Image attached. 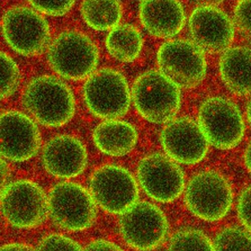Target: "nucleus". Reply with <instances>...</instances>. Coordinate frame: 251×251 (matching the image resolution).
<instances>
[{"label": "nucleus", "mask_w": 251, "mask_h": 251, "mask_svg": "<svg viewBox=\"0 0 251 251\" xmlns=\"http://www.w3.org/2000/svg\"><path fill=\"white\" fill-rule=\"evenodd\" d=\"M140 16L143 25L149 32L163 38L178 34L185 23L183 7L176 1H143Z\"/></svg>", "instance_id": "nucleus-18"}, {"label": "nucleus", "mask_w": 251, "mask_h": 251, "mask_svg": "<svg viewBox=\"0 0 251 251\" xmlns=\"http://www.w3.org/2000/svg\"><path fill=\"white\" fill-rule=\"evenodd\" d=\"M2 30L10 48L23 55L40 54L50 44V25L33 8L25 6L9 8L2 18Z\"/></svg>", "instance_id": "nucleus-4"}, {"label": "nucleus", "mask_w": 251, "mask_h": 251, "mask_svg": "<svg viewBox=\"0 0 251 251\" xmlns=\"http://www.w3.org/2000/svg\"><path fill=\"white\" fill-rule=\"evenodd\" d=\"M37 251H85L72 239L53 234L46 237L39 244Z\"/></svg>", "instance_id": "nucleus-26"}, {"label": "nucleus", "mask_w": 251, "mask_h": 251, "mask_svg": "<svg viewBox=\"0 0 251 251\" xmlns=\"http://www.w3.org/2000/svg\"><path fill=\"white\" fill-rule=\"evenodd\" d=\"M215 251H251V235L237 227H228L217 235Z\"/></svg>", "instance_id": "nucleus-24"}, {"label": "nucleus", "mask_w": 251, "mask_h": 251, "mask_svg": "<svg viewBox=\"0 0 251 251\" xmlns=\"http://www.w3.org/2000/svg\"><path fill=\"white\" fill-rule=\"evenodd\" d=\"M132 95L139 114L154 123L171 121L180 106L179 88L160 71H149L139 76Z\"/></svg>", "instance_id": "nucleus-3"}, {"label": "nucleus", "mask_w": 251, "mask_h": 251, "mask_svg": "<svg viewBox=\"0 0 251 251\" xmlns=\"http://www.w3.org/2000/svg\"><path fill=\"white\" fill-rule=\"evenodd\" d=\"M161 142L168 156L183 164L199 162L208 150V142L199 124L187 118L176 119L167 125Z\"/></svg>", "instance_id": "nucleus-16"}, {"label": "nucleus", "mask_w": 251, "mask_h": 251, "mask_svg": "<svg viewBox=\"0 0 251 251\" xmlns=\"http://www.w3.org/2000/svg\"><path fill=\"white\" fill-rule=\"evenodd\" d=\"M235 25L245 38L251 41V0L240 1L234 13Z\"/></svg>", "instance_id": "nucleus-28"}, {"label": "nucleus", "mask_w": 251, "mask_h": 251, "mask_svg": "<svg viewBox=\"0 0 251 251\" xmlns=\"http://www.w3.org/2000/svg\"><path fill=\"white\" fill-rule=\"evenodd\" d=\"M185 200L188 208L196 216L214 222L226 215L233 196L231 187L221 175L206 171L195 176L188 183Z\"/></svg>", "instance_id": "nucleus-10"}, {"label": "nucleus", "mask_w": 251, "mask_h": 251, "mask_svg": "<svg viewBox=\"0 0 251 251\" xmlns=\"http://www.w3.org/2000/svg\"><path fill=\"white\" fill-rule=\"evenodd\" d=\"M87 107L96 116L112 120L125 115L130 103L126 80L118 72L110 69L95 71L83 87Z\"/></svg>", "instance_id": "nucleus-6"}, {"label": "nucleus", "mask_w": 251, "mask_h": 251, "mask_svg": "<svg viewBox=\"0 0 251 251\" xmlns=\"http://www.w3.org/2000/svg\"><path fill=\"white\" fill-rule=\"evenodd\" d=\"M198 124L208 143L221 150L235 148L245 131L239 108L233 101L222 97L209 99L203 103Z\"/></svg>", "instance_id": "nucleus-8"}, {"label": "nucleus", "mask_w": 251, "mask_h": 251, "mask_svg": "<svg viewBox=\"0 0 251 251\" xmlns=\"http://www.w3.org/2000/svg\"><path fill=\"white\" fill-rule=\"evenodd\" d=\"M22 100L26 111L46 127L62 126L72 119L75 111V99L70 88L52 75L32 78L23 91Z\"/></svg>", "instance_id": "nucleus-1"}, {"label": "nucleus", "mask_w": 251, "mask_h": 251, "mask_svg": "<svg viewBox=\"0 0 251 251\" xmlns=\"http://www.w3.org/2000/svg\"><path fill=\"white\" fill-rule=\"evenodd\" d=\"M5 162L1 160V180L2 182L4 181V178L6 176L7 167Z\"/></svg>", "instance_id": "nucleus-33"}, {"label": "nucleus", "mask_w": 251, "mask_h": 251, "mask_svg": "<svg viewBox=\"0 0 251 251\" xmlns=\"http://www.w3.org/2000/svg\"><path fill=\"white\" fill-rule=\"evenodd\" d=\"M1 98L7 99L17 90L20 81V73L13 59L1 52Z\"/></svg>", "instance_id": "nucleus-25"}, {"label": "nucleus", "mask_w": 251, "mask_h": 251, "mask_svg": "<svg viewBox=\"0 0 251 251\" xmlns=\"http://www.w3.org/2000/svg\"><path fill=\"white\" fill-rule=\"evenodd\" d=\"M238 212L244 226L251 232V186L241 194L238 204Z\"/></svg>", "instance_id": "nucleus-29"}, {"label": "nucleus", "mask_w": 251, "mask_h": 251, "mask_svg": "<svg viewBox=\"0 0 251 251\" xmlns=\"http://www.w3.org/2000/svg\"><path fill=\"white\" fill-rule=\"evenodd\" d=\"M168 251H215L214 245L202 233L184 229L172 238Z\"/></svg>", "instance_id": "nucleus-23"}, {"label": "nucleus", "mask_w": 251, "mask_h": 251, "mask_svg": "<svg viewBox=\"0 0 251 251\" xmlns=\"http://www.w3.org/2000/svg\"><path fill=\"white\" fill-rule=\"evenodd\" d=\"M160 72L179 88L190 89L201 82L206 72L202 50L190 41L166 42L158 53Z\"/></svg>", "instance_id": "nucleus-9"}, {"label": "nucleus", "mask_w": 251, "mask_h": 251, "mask_svg": "<svg viewBox=\"0 0 251 251\" xmlns=\"http://www.w3.org/2000/svg\"><path fill=\"white\" fill-rule=\"evenodd\" d=\"M36 11L52 16H60L69 12L75 4V1H29Z\"/></svg>", "instance_id": "nucleus-27"}, {"label": "nucleus", "mask_w": 251, "mask_h": 251, "mask_svg": "<svg viewBox=\"0 0 251 251\" xmlns=\"http://www.w3.org/2000/svg\"><path fill=\"white\" fill-rule=\"evenodd\" d=\"M120 226L123 238L130 246L149 251L159 246L168 231L162 212L148 202H136L122 214Z\"/></svg>", "instance_id": "nucleus-12"}, {"label": "nucleus", "mask_w": 251, "mask_h": 251, "mask_svg": "<svg viewBox=\"0 0 251 251\" xmlns=\"http://www.w3.org/2000/svg\"><path fill=\"white\" fill-rule=\"evenodd\" d=\"M138 176L144 191L160 202H170L181 194L184 185L183 174L169 156L154 154L140 162Z\"/></svg>", "instance_id": "nucleus-13"}, {"label": "nucleus", "mask_w": 251, "mask_h": 251, "mask_svg": "<svg viewBox=\"0 0 251 251\" xmlns=\"http://www.w3.org/2000/svg\"><path fill=\"white\" fill-rule=\"evenodd\" d=\"M219 67L221 77L230 90L239 95H251V49H227L221 57Z\"/></svg>", "instance_id": "nucleus-19"}, {"label": "nucleus", "mask_w": 251, "mask_h": 251, "mask_svg": "<svg viewBox=\"0 0 251 251\" xmlns=\"http://www.w3.org/2000/svg\"><path fill=\"white\" fill-rule=\"evenodd\" d=\"M245 161L247 169L251 175V143L248 146L245 152Z\"/></svg>", "instance_id": "nucleus-32"}, {"label": "nucleus", "mask_w": 251, "mask_h": 251, "mask_svg": "<svg viewBox=\"0 0 251 251\" xmlns=\"http://www.w3.org/2000/svg\"><path fill=\"white\" fill-rule=\"evenodd\" d=\"M89 191L97 205L113 214H122L137 202L138 190L131 174L122 167L106 165L91 176Z\"/></svg>", "instance_id": "nucleus-11"}, {"label": "nucleus", "mask_w": 251, "mask_h": 251, "mask_svg": "<svg viewBox=\"0 0 251 251\" xmlns=\"http://www.w3.org/2000/svg\"><path fill=\"white\" fill-rule=\"evenodd\" d=\"M247 112L248 121L251 127V99L248 104Z\"/></svg>", "instance_id": "nucleus-34"}, {"label": "nucleus", "mask_w": 251, "mask_h": 251, "mask_svg": "<svg viewBox=\"0 0 251 251\" xmlns=\"http://www.w3.org/2000/svg\"><path fill=\"white\" fill-rule=\"evenodd\" d=\"M142 46L138 30L130 25H118L111 30L106 40V47L115 58L124 62L134 60Z\"/></svg>", "instance_id": "nucleus-22"}, {"label": "nucleus", "mask_w": 251, "mask_h": 251, "mask_svg": "<svg viewBox=\"0 0 251 251\" xmlns=\"http://www.w3.org/2000/svg\"><path fill=\"white\" fill-rule=\"evenodd\" d=\"M1 154L9 160L26 161L33 157L41 143L36 124L26 115L16 111L3 113L0 119Z\"/></svg>", "instance_id": "nucleus-14"}, {"label": "nucleus", "mask_w": 251, "mask_h": 251, "mask_svg": "<svg viewBox=\"0 0 251 251\" xmlns=\"http://www.w3.org/2000/svg\"><path fill=\"white\" fill-rule=\"evenodd\" d=\"M49 215L58 226L73 231L92 226L97 216V204L89 191L72 182L60 183L48 196Z\"/></svg>", "instance_id": "nucleus-5"}, {"label": "nucleus", "mask_w": 251, "mask_h": 251, "mask_svg": "<svg viewBox=\"0 0 251 251\" xmlns=\"http://www.w3.org/2000/svg\"><path fill=\"white\" fill-rule=\"evenodd\" d=\"M1 251H37L29 245L22 243H11L3 246Z\"/></svg>", "instance_id": "nucleus-31"}, {"label": "nucleus", "mask_w": 251, "mask_h": 251, "mask_svg": "<svg viewBox=\"0 0 251 251\" xmlns=\"http://www.w3.org/2000/svg\"><path fill=\"white\" fill-rule=\"evenodd\" d=\"M85 251H123L115 244L110 241L98 240L92 242L85 249Z\"/></svg>", "instance_id": "nucleus-30"}, {"label": "nucleus", "mask_w": 251, "mask_h": 251, "mask_svg": "<svg viewBox=\"0 0 251 251\" xmlns=\"http://www.w3.org/2000/svg\"><path fill=\"white\" fill-rule=\"evenodd\" d=\"M81 16L92 28L98 31L112 30L117 26L122 16V9L116 1H83Z\"/></svg>", "instance_id": "nucleus-21"}, {"label": "nucleus", "mask_w": 251, "mask_h": 251, "mask_svg": "<svg viewBox=\"0 0 251 251\" xmlns=\"http://www.w3.org/2000/svg\"><path fill=\"white\" fill-rule=\"evenodd\" d=\"M93 140L102 153L121 156L130 152L136 144L137 132L130 124L114 119L100 124L93 133Z\"/></svg>", "instance_id": "nucleus-20"}, {"label": "nucleus", "mask_w": 251, "mask_h": 251, "mask_svg": "<svg viewBox=\"0 0 251 251\" xmlns=\"http://www.w3.org/2000/svg\"><path fill=\"white\" fill-rule=\"evenodd\" d=\"M43 160L52 176L64 178L75 177L85 170L88 162L86 149L78 139L70 135H60L45 145Z\"/></svg>", "instance_id": "nucleus-17"}, {"label": "nucleus", "mask_w": 251, "mask_h": 251, "mask_svg": "<svg viewBox=\"0 0 251 251\" xmlns=\"http://www.w3.org/2000/svg\"><path fill=\"white\" fill-rule=\"evenodd\" d=\"M189 26L194 43L203 52H224L234 39L232 21L214 6L203 5L196 8L190 17Z\"/></svg>", "instance_id": "nucleus-15"}, {"label": "nucleus", "mask_w": 251, "mask_h": 251, "mask_svg": "<svg viewBox=\"0 0 251 251\" xmlns=\"http://www.w3.org/2000/svg\"><path fill=\"white\" fill-rule=\"evenodd\" d=\"M1 207L6 220L19 228L36 227L49 216L48 196L37 184L27 180L15 181L3 187Z\"/></svg>", "instance_id": "nucleus-7"}, {"label": "nucleus", "mask_w": 251, "mask_h": 251, "mask_svg": "<svg viewBox=\"0 0 251 251\" xmlns=\"http://www.w3.org/2000/svg\"><path fill=\"white\" fill-rule=\"evenodd\" d=\"M48 50L50 67L68 79L88 78L98 65L99 53L94 42L86 35L76 31L61 33L51 41Z\"/></svg>", "instance_id": "nucleus-2"}]
</instances>
